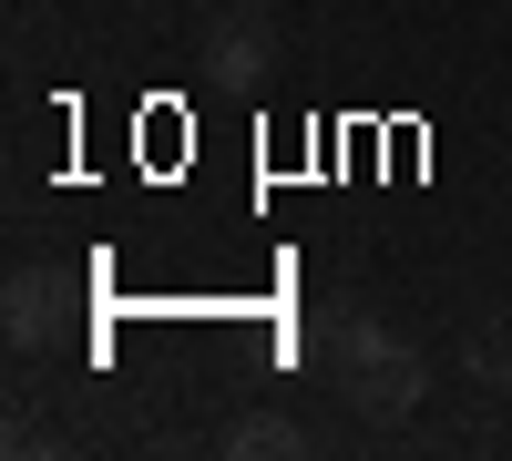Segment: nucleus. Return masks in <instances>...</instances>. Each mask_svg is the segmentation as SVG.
Here are the masks:
<instances>
[{"mask_svg": "<svg viewBox=\"0 0 512 461\" xmlns=\"http://www.w3.org/2000/svg\"><path fill=\"white\" fill-rule=\"evenodd\" d=\"M328 359H338V390H349L359 421H410V410L431 400V359L410 339H390L379 318H359V308L328 318Z\"/></svg>", "mask_w": 512, "mask_h": 461, "instance_id": "nucleus-1", "label": "nucleus"}, {"mask_svg": "<svg viewBox=\"0 0 512 461\" xmlns=\"http://www.w3.org/2000/svg\"><path fill=\"white\" fill-rule=\"evenodd\" d=\"M195 62L216 72V82H236V93H246V82H267V72H277V31H267V11H236V0H226V21H205Z\"/></svg>", "mask_w": 512, "mask_h": 461, "instance_id": "nucleus-2", "label": "nucleus"}, {"mask_svg": "<svg viewBox=\"0 0 512 461\" xmlns=\"http://www.w3.org/2000/svg\"><path fill=\"white\" fill-rule=\"evenodd\" d=\"M62 318H72V298H62V277H52V267H21L11 287H0V339H11L21 359H31V349H52V339H62Z\"/></svg>", "mask_w": 512, "mask_h": 461, "instance_id": "nucleus-3", "label": "nucleus"}, {"mask_svg": "<svg viewBox=\"0 0 512 461\" xmlns=\"http://www.w3.org/2000/svg\"><path fill=\"white\" fill-rule=\"evenodd\" d=\"M308 451V431L277 421V410H246V421H226V461H297Z\"/></svg>", "mask_w": 512, "mask_h": 461, "instance_id": "nucleus-4", "label": "nucleus"}, {"mask_svg": "<svg viewBox=\"0 0 512 461\" xmlns=\"http://www.w3.org/2000/svg\"><path fill=\"white\" fill-rule=\"evenodd\" d=\"M472 380H492V390H512V308H492V318L472 328Z\"/></svg>", "mask_w": 512, "mask_h": 461, "instance_id": "nucleus-5", "label": "nucleus"}, {"mask_svg": "<svg viewBox=\"0 0 512 461\" xmlns=\"http://www.w3.org/2000/svg\"><path fill=\"white\" fill-rule=\"evenodd\" d=\"M236 11H277V0H236Z\"/></svg>", "mask_w": 512, "mask_h": 461, "instance_id": "nucleus-6", "label": "nucleus"}]
</instances>
